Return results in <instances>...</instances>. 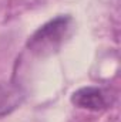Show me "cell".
<instances>
[{
	"instance_id": "cell-1",
	"label": "cell",
	"mask_w": 121,
	"mask_h": 122,
	"mask_svg": "<svg viewBox=\"0 0 121 122\" xmlns=\"http://www.w3.org/2000/svg\"><path fill=\"white\" fill-rule=\"evenodd\" d=\"M71 17L70 16H57L56 19L47 21L40 29L34 31L27 41V48L33 54L46 56L59 50L70 30Z\"/></svg>"
},
{
	"instance_id": "cell-2",
	"label": "cell",
	"mask_w": 121,
	"mask_h": 122,
	"mask_svg": "<svg viewBox=\"0 0 121 122\" xmlns=\"http://www.w3.org/2000/svg\"><path fill=\"white\" fill-rule=\"evenodd\" d=\"M71 102L76 107L88 111H103L110 105L105 91L98 87H83L74 91L71 95Z\"/></svg>"
},
{
	"instance_id": "cell-3",
	"label": "cell",
	"mask_w": 121,
	"mask_h": 122,
	"mask_svg": "<svg viewBox=\"0 0 121 122\" xmlns=\"http://www.w3.org/2000/svg\"><path fill=\"white\" fill-rule=\"evenodd\" d=\"M24 101V92L19 85L0 82V118L11 114Z\"/></svg>"
}]
</instances>
